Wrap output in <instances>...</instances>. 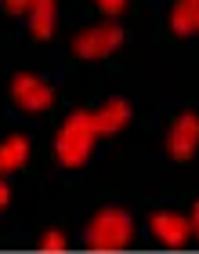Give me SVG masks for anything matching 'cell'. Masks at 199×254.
Segmentation results:
<instances>
[{
	"label": "cell",
	"mask_w": 199,
	"mask_h": 254,
	"mask_svg": "<svg viewBox=\"0 0 199 254\" xmlns=\"http://www.w3.org/2000/svg\"><path fill=\"white\" fill-rule=\"evenodd\" d=\"M95 117L91 113H73V117L65 120L62 127V134H58V160L69 167H76V164H84L87 153H91V145H95Z\"/></svg>",
	"instance_id": "obj_1"
},
{
	"label": "cell",
	"mask_w": 199,
	"mask_h": 254,
	"mask_svg": "<svg viewBox=\"0 0 199 254\" xmlns=\"http://www.w3.org/2000/svg\"><path fill=\"white\" fill-rule=\"evenodd\" d=\"M127 240H131V218L123 211H116V207L98 211L95 222L87 225V247H95V251H120V247H127Z\"/></svg>",
	"instance_id": "obj_2"
},
{
	"label": "cell",
	"mask_w": 199,
	"mask_h": 254,
	"mask_svg": "<svg viewBox=\"0 0 199 254\" xmlns=\"http://www.w3.org/2000/svg\"><path fill=\"white\" fill-rule=\"evenodd\" d=\"M123 44V33L116 22H105V26H95L87 33H80V37L73 40V51L80 55V59H101V55L116 51Z\"/></svg>",
	"instance_id": "obj_3"
},
{
	"label": "cell",
	"mask_w": 199,
	"mask_h": 254,
	"mask_svg": "<svg viewBox=\"0 0 199 254\" xmlns=\"http://www.w3.org/2000/svg\"><path fill=\"white\" fill-rule=\"evenodd\" d=\"M196 145H199V117L196 113H185V117H178L174 127H170L167 149H170L174 160H189L196 153Z\"/></svg>",
	"instance_id": "obj_4"
},
{
	"label": "cell",
	"mask_w": 199,
	"mask_h": 254,
	"mask_svg": "<svg viewBox=\"0 0 199 254\" xmlns=\"http://www.w3.org/2000/svg\"><path fill=\"white\" fill-rule=\"evenodd\" d=\"M11 91H15V98H18L22 109H48L51 106V87L40 84V80L29 76V73H18L15 84H11Z\"/></svg>",
	"instance_id": "obj_5"
},
{
	"label": "cell",
	"mask_w": 199,
	"mask_h": 254,
	"mask_svg": "<svg viewBox=\"0 0 199 254\" xmlns=\"http://www.w3.org/2000/svg\"><path fill=\"white\" fill-rule=\"evenodd\" d=\"M152 229H156V236L163 240V244H170V247H181L185 240H189V222H185L181 214H156L152 218Z\"/></svg>",
	"instance_id": "obj_6"
},
{
	"label": "cell",
	"mask_w": 199,
	"mask_h": 254,
	"mask_svg": "<svg viewBox=\"0 0 199 254\" xmlns=\"http://www.w3.org/2000/svg\"><path fill=\"white\" fill-rule=\"evenodd\" d=\"M91 117H95V131H98V134H112V131H120V127L127 124L131 106H127L123 98H112L101 113H91Z\"/></svg>",
	"instance_id": "obj_7"
},
{
	"label": "cell",
	"mask_w": 199,
	"mask_h": 254,
	"mask_svg": "<svg viewBox=\"0 0 199 254\" xmlns=\"http://www.w3.org/2000/svg\"><path fill=\"white\" fill-rule=\"evenodd\" d=\"M29 29L40 40H48L54 33V0H33L29 4Z\"/></svg>",
	"instance_id": "obj_8"
},
{
	"label": "cell",
	"mask_w": 199,
	"mask_h": 254,
	"mask_svg": "<svg viewBox=\"0 0 199 254\" xmlns=\"http://www.w3.org/2000/svg\"><path fill=\"white\" fill-rule=\"evenodd\" d=\"M26 156H29V142H26V138H22V134L7 138V142L0 145V171L22 167V164H26Z\"/></svg>",
	"instance_id": "obj_9"
},
{
	"label": "cell",
	"mask_w": 199,
	"mask_h": 254,
	"mask_svg": "<svg viewBox=\"0 0 199 254\" xmlns=\"http://www.w3.org/2000/svg\"><path fill=\"white\" fill-rule=\"evenodd\" d=\"M196 22H199V0H178V4H174V15H170L174 33H192Z\"/></svg>",
	"instance_id": "obj_10"
},
{
	"label": "cell",
	"mask_w": 199,
	"mask_h": 254,
	"mask_svg": "<svg viewBox=\"0 0 199 254\" xmlns=\"http://www.w3.org/2000/svg\"><path fill=\"white\" fill-rule=\"evenodd\" d=\"M40 247H44V251H51V254H58V251H65V236H62V233H48Z\"/></svg>",
	"instance_id": "obj_11"
},
{
	"label": "cell",
	"mask_w": 199,
	"mask_h": 254,
	"mask_svg": "<svg viewBox=\"0 0 199 254\" xmlns=\"http://www.w3.org/2000/svg\"><path fill=\"white\" fill-rule=\"evenodd\" d=\"M98 7L105 11V15H120V11L127 7V0H98Z\"/></svg>",
	"instance_id": "obj_12"
},
{
	"label": "cell",
	"mask_w": 199,
	"mask_h": 254,
	"mask_svg": "<svg viewBox=\"0 0 199 254\" xmlns=\"http://www.w3.org/2000/svg\"><path fill=\"white\" fill-rule=\"evenodd\" d=\"M33 0H4V7L11 11V15H22V11H29Z\"/></svg>",
	"instance_id": "obj_13"
},
{
	"label": "cell",
	"mask_w": 199,
	"mask_h": 254,
	"mask_svg": "<svg viewBox=\"0 0 199 254\" xmlns=\"http://www.w3.org/2000/svg\"><path fill=\"white\" fill-rule=\"evenodd\" d=\"M4 203H7V186L0 182V207H4Z\"/></svg>",
	"instance_id": "obj_14"
},
{
	"label": "cell",
	"mask_w": 199,
	"mask_h": 254,
	"mask_svg": "<svg viewBox=\"0 0 199 254\" xmlns=\"http://www.w3.org/2000/svg\"><path fill=\"white\" fill-rule=\"evenodd\" d=\"M192 222H196V233H199V207H196V218H192Z\"/></svg>",
	"instance_id": "obj_15"
},
{
	"label": "cell",
	"mask_w": 199,
	"mask_h": 254,
	"mask_svg": "<svg viewBox=\"0 0 199 254\" xmlns=\"http://www.w3.org/2000/svg\"><path fill=\"white\" fill-rule=\"evenodd\" d=\"M196 29H199V22H196Z\"/></svg>",
	"instance_id": "obj_16"
}]
</instances>
